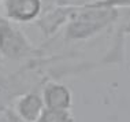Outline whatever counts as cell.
I'll return each mask as SVG.
<instances>
[{
    "instance_id": "cell-1",
    "label": "cell",
    "mask_w": 130,
    "mask_h": 122,
    "mask_svg": "<svg viewBox=\"0 0 130 122\" xmlns=\"http://www.w3.org/2000/svg\"><path fill=\"white\" fill-rule=\"evenodd\" d=\"M129 0H89L74 4L71 15L60 29V41L79 44L108 32L118 22L121 8H127Z\"/></svg>"
},
{
    "instance_id": "cell-2",
    "label": "cell",
    "mask_w": 130,
    "mask_h": 122,
    "mask_svg": "<svg viewBox=\"0 0 130 122\" xmlns=\"http://www.w3.org/2000/svg\"><path fill=\"white\" fill-rule=\"evenodd\" d=\"M44 54L45 51L31 43L17 23L0 15V59L3 62L23 63Z\"/></svg>"
},
{
    "instance_id": "cell-3",
    "label": "cell",
    "mask_w": 130,
    "mask_h": 122,
    "mask_svg": "<svg viewBox=\"0 0 130 122\" xmlns=\"http://www.w3.org/2000/svg\"><path fill=\"white\" fill-rule=\"evenodd\" d=\"M0 15L17 25L34 23L43 12L41 0H2Z\"/></svg>"
},
{
    "instance_id": "cell-4",
    "label": "cell",
    "mask_w": 130,
    "mask_h": 122,
    "mask_svg": "<svg viewBox=\"0 0 130 122\" xmlns=\"http://www.w3.org/2000/svg\"><path fill=\"white\" fill-rule=\"evenodd\" d=\"M73 10H74V4H64L50 10H44L41 15L36 19L34 25L40 29L45 39H52L66 25Z\"/></svg>"
},
{
    "instance_id": "cell-5",
    "label": "cell",
    "mask_w": 130,
    "mask_h": 122,
    "mask_svg": "<svg viewBox=\"0 0 130 122\" xmlns=\"http://www.w3.org/2000/svg\"><path fill=\"white\" fill-rule=\"evenodd\" d=\"M40 95L43 97L45 109L71 110L73 107L71 89L58 80H48L47 82H44Z\"/></svg>"
},
{
    "instance_id": "cell-6",
    "label": "cell",
    "mask_w": 130,
    "mask_h": 122,
    "mask_svg": "<svg viewBox=\"0 0 130 122\" xmlns=\"http://www.w3.org/2000/svg\"><path fill=\"white\" fill-rule=\"evenodd\" d=\"M45 109L38 90H29L18 96L12 103V111L22 122H36Z\"/></svg>"
},
{
    "instance_id": "cell-7",
    "label": "cell",
    "mask_w": 130,
    "mask_h": 122,
    "mask_svg": "<svg viewBox=\"0 0 130 122\" xmlns=\"http://www.w3.org/2000/svg\"><path fill=\"white\" fill-rule=\"evenodd\" d=\"M36 122H74L71 110L44 109Z\"/></svg>"
},
{
    "instance_id": "cell-8",
    "label": "cell",
    "mask_w": 130,
    "mask_h": 122,
    "mask_svg": "<svg viewBox=\"0 0 130 122\" xmlns=\"http://www.w3.org/2000/svg\"><path fill=\"white\" fill-rule=\"evenodd\" d=\"M0 122H22V121L15 115L12 109H10V110H7L4 113L0 114Z\"/></svg>"
},
{
    "instance_id": "cell-9",
    "label": "cell",
    "mask_w": 130,
    "mask_h": 122,
    "mask_svg": "<svg viewBox=\"0 0 130 122\" xmlns=\"http://www.w3.org/2000/svg\"><path fill=\"white\" fill-rule=\"evenodd\" d=\"M43 2V11L44 10H50L58 6H64V4H70L69 0H41Z\"/></svg>"
},
{
    "instance_id": "cell-10",
    "label": "cell",
    "mask_w": 130,
    "mask_h": 122,
    "mask_svg": "<svg viewBox=\"0 0 130 122\" xmlns=\"http://www.w3.org/2000/svg\"><path fill=\"white\" fill-rule=\"evenodd\" d=\"M89 0H69L70 4H82V3H86Z\"/></svg>"
},
{
    "instance_id": "cell-11",
    "label": "cell",
    "mask_w": 130,
    "mask_h": 122,
    "mask_svg": "<svg viewBox=\"0 0 130 122\" xmlns=\"http://www.w3.org/2000/svg\"><path fill=\"white\" fill-rule=\"evenodd\" d=\"M2 63H3V60H2V59H0V69H2Z\"/></svg>"
},
{
    "instance_id": "cell-12",
    "label": "cell",
    "mask_w": 130,
    "mask_h": 122,
    "mask_svg": "<svg viewBox=\"0 0 130 122\" xmlns=\"http://www.w3.org/2000/svg\"><path fill=\"white\" fill-rule=\"evenodd\" d=\"M0 4H2V0H0Z\"/></svg>"
}]
</instances>
